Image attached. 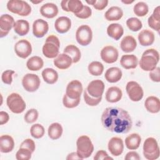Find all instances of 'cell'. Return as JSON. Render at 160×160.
Segmentation results:
<instances>
[{
  "label": "cell",
  "instance_id": "cell-1",
  "mask_svg": "<svg viewBox=\"0 0 160 160\" xmlns=\"http://www.w3.org/2000/svg\"><path fill=\"white\" fill-rule=\"evenodd\" d=\"M101 122L107 130L116 133L125 134L132 128V122L129 114L118 107H108L101 116Z\"/></svg>",
  "mask_w": 160,
  "mask_h": 160
},
{
  "label": "cell",
  "instance_id": "cell-2",
  "mask_svg": "<svg viewBox=\"0 0 160 160\" xmlns=\"http://www.w3.org/2000/svg\"><path fill=\"white\" fill-rule=\"evenodd\" d=\"M159 60V54L154 49H148L142 54L139 61L140 68L146 71H151L156 68Z\"/></svg>",
  "mask_w": 160,
  "mask_h": 160
},
{
  "label": "cell",
  "instance_id": "cell-3",
  "mask_svg": "<svg viewBox=\"0 0 160 160\" xmlns=\"http://www.w3.org/2000/svg\"><path fill=\"white\" fill-rule=\"evenodd\" d=\"M59 48L60 42L58 38L54 35H50L47 37L42 46V53L48 58H54L59 54Z\"/></svg>",
  "mask_w": 160,
  "mask_h": 160
},
{
  "label": "cell",
  "instance_id": "cell-4",
  "mask_svg": "<svg viewBox=\"0 0 160 160\" xmlns=\"http://www.w3.org/2000/svg\"><path fill=\"white\" fill-rule=\"evenodd\" d=\"M77 153L82 159L89 158L94 151V146L91 139L86 135L81 136L76 141Z\"/></svg>",
  "mask_w": 160,
  "mask_h": 160
},
{
  "label": "cell",
  "instance_id": "cell-5",
  "mask_svg": "<svg viewBox=\"0 0 160 160\" xmlns=\"http://www.w3.org/2000/svg\"><path fill=\"white\" fill-rule=\"evenodd\" d=\"M159 148L154 138H147L143 144V155L148 160H155L159 157Z\"/></svg>",
  "mask_w": 160,
  "mask_h": 160
},
{
  "label": "cell",
  "instance_id": "cell-6",
  "mask_svg": "<svg viewBox=\"0 0 160 160\" xmlns=\"http://www.w3.org/2000/svg\"><path fill=\"white\" fill-rule=\"evenodd\" d=\"M8 9L19 16H26L31 12V6L26 1L22 0H10L7 3Z\"/></svg>",
  "mask_w": 160,
  "mask_h": 160
},
{
  "label": "cell",
  "instance_id": "cell-7",
  "mask_svg": "<svg viewBox=\"0 0 160 160\" xmlns=\"http://www.w3.org/2000/svg\"><path fill=\"white\" fill-rule=\"evenodd\" d=\"M6 103L9 109L15 114H20L26 109L24 101L19 94L16 92H12L8 96Z\"/></svg>",
  "mask_w": 160,
  "mask_h": 160
},
{
  "label": "cell",
  "instance_id": "cell-8",
  "mask_svg": "<svg viewBox=\"0 0 160 160\" xmlns=\"http://www.w3.org/2000/svg\"><path fill=\"white\" fill-rule=\"evenodd\" d=\"M92 32L88 25L80 26L76 32V39L81 46H87L92 41Z\"/></svg>",
  "mask_w": 160,
  "mask_h": 160
},
{
  "label": "cell",
  "instance_id": "cell-9",
  "mask_svg": "<svg viewBox=\"0 0 160 160\" xmlns=\"http://www.w3.org/2000/svg\"><path fill=\"white\" fill-rule=\"evenodd\" d=\"M126 90L129 99L132 101H139L143 98V89L136 81H131L128 82L126 86Z\"/></svg>",
  "mask_w": 160,
  "mask_h": 160
},
{
  "label": "cell",
  "instance_id": "cell-10",
  "mask_svg": "<svg viewBox=\"0 0 160 160\" xmlns=\"http://www.w3.org/2000/svg\"><path fill=\"white\" fill-rule=\"evenodd\" d=\"M40 79L38 75L28 73L24 76L22 79V85L24 89L28 92H34L38 89L40 86Z\"/></svg>",
  "mask_w": 160,
  "mask_h": 160
},
{
  "label": "cell",
  "instance_id": "cell-11",
  "mask_svg": "<svg viewBox=\"0 0 160 160\" xmlns=\"http://www.w3.org/2000/svg\"><path fill=\"white\" fill-rule=\"evenodd\" d=\"M14 51L18 57L26 59L32 52L31 44L26 39H21L15 44Z\"/></svg>",
  "mask_w": 160,
  "mask_h": 160
},
{
  "label": "cell",
  "instance_id": "cell-12",
  "mask_svg": "<svg viewBox=\"0 0 160 160\" xmlns=\"http://www.w3.org/2000/svg\"><path fill=\"white\" fill-rule=\"evenodd\" d=\"M82 90L81 82L78 80H73L68 83L66 87V94L71 99H80Z\"/></svg>",
  "mask_w": 160,
  "mask_h": 160
},
{
  "label": "cell",
  "instance_id": "cell-13",
  "mask_svg": "<svg viewBox=\"0 0 160 160\" xmlns=\"http://www.w3.org/2000/svg\"><path fill=\"white\" fill-rule=\"evenodd\" d=\"M118 51L112 46H105L101 51L102 60L108 64L115 62L118 60Z\"/></svg>",
  "mask_w": 160,
  "mask_h": 160
},
{
  "label": "cell",
  "instance_id": "cell-14",
  "mask_svg": "<svg viewBox=\"0 0 160 160\" xmlns=\"http://www.w3.org/2000/svg\"><path fill=\"white\" fill-rule=\"evenodd\" d=\"M14 18L8 14H2L0 17V37L3 38L8 34L9 31L14 27Z\"/></svg>",
  "mask_w": 160,
  "mask_h": 160
},
{
  "label": "cell",
  "instance_id": "cell-15",
  "mask_svg": "<svg viewBox=\"0 0 160 160\" xmlns=\"http://www.w3.org/2000/svg\"><path fill=\"white\" fill-rule=\"evenodd\" d=\"M86 89L89 94L92 97H102L104 90V84L100 79H95L89 83Z\"/></svg>",
  "mask_w": 160,
  "mask_h": 160
},
{
  "label": "cell",
  "instance_id": "cell-16",
  "mask_svg": "<svg viewBox=\"0 0 160 160\" xmlns=\"http://www.w3.org/2000/svg\"><path fill=\"white\" fill-rule=\"evenodd\" d=\"M61 6L64 11L72 12L75 14L82 9L84 5L79 0H62Z\"/></svg>",
  "mask_w": 160,
  "mask_h": 160
},
{
  "label": "cell",
  "instance_id": "cell-17",
  "mask_svg": "<svg viewBox=\"0 0 160 160\" xmlns=\"http://www.w3.org/2000/svg\"><path fill=\"white\" fill-rule=\"evenodd\" d=\"M108 148L112 155L118 156L122 153L124 150L123 141L120 138L113 137L109 141Z\"/></svg>",
  "mask_w": 160,
  "mask_h": 160
},
{
  "label": "cell",
  "instance_id": "cell-18",
  "mask_svg": "<svg viewBox=\"0 0 160 160\" xmlns=\"http://www.w3.org/2000/svg\"><path fill=\"white\" fill-rule=\"evenodd\" d=\"M49 29L48 23L42 19H38L34 21L32 24V33L36 38H42L48 32Z\"/></svg>",
  "mask_w": 160,
  "mask_h": 160
},
{
  "label": "cell",
  "instance_id": "cell-19",
  "mask_svg": "<svg viewBox=\"0 0 160 160\" xmlns=\"http://www.w3.org/2000/svg\"><path fill=\"white\" fill-rule=\"evenodd\" d=\"M71 27V21L66 16H61L58 18L54 23L55 29L61 34L67 32Z\"/></svg>",
  "mask_w": 160,
  "mask_h": 160
},
{
  "label": "cell",
  "instance_id": "cell-20",
  "mask_svg": "<svg viewBox=\"0 0 160 160\" xmlns=\"http://www.w3.org/2000/svg\"><path fill=\"white\" fill-rule=\"evenodd\" d=\"M54 64L59 69H66L69 68L72 63V59L66 54L62 53L57 56L54 59Z\"/></svg>",
  "mask_w": 160,
  "mask_h": 160
},
{
  "label": "cell",
  "instance_id": "cell-21",
  "mask_svg": "<svg viewBox=\"0 0 160 160\" xmlns=\"http://www.w3.org/2000/svg\"><path fill=\"white\" fill-rule=\"evenodd\" d=\"M138 38L141 46H148L153 44L155 36L152 31L149 29H144L139 33Z\"/></svg>",
  "mask_w": 160,
  "mask_h": 160
},
{
  "label": "cell",
  "instance_id": "cell-22",
  "mask_svg": "<svg viewBox=\"0 0 160 160\" xmlns=\"http://www.w3.org/2000/svg\"><path fill=\"white\" fill-rule=\"evenodd\" d=\"M40 13L46 18H53L58 14V8L54 3H46L41 7Z\"/></svg>",
  "mask_w": 160,
  "mask_h": 160
},
{
  "label": "cell",
  "instance_id": "cell-23",
  "mask_svg": "<svg viewBox=\"0 0 160 160\" xmlns=\"http://www.w3.org/2000/svg\"><path fill=\"white\" fill-rule=\"evenodd\" d=\"M122 92L120 88L116 86H112L108 88L106 92V99L108 102L114 103L121 100Z\"/></svg>",
  "mask_w": 160,
  "mask_h": 160
},
{
  "label": "cell",
  "instance_id": "cell-24",
  "mask_svg": "<svg viewBox=\"0 0 160 160\" xmlns=\"http://www.w3.org/2000/svg\"><path fill=\"white\" fill-rule=\"evenodd\" d=\"M122 75V71L119 68L112 67L106 70L104 78L108 82L114 83L118 82L121 79Z\"/></svg>",
  "mask_w": 160,
  "mask_h": 160
},
{
  "label": "cell",
  "instance_id": "cell-25",
  "mask_svg": "<svg viewBox=\"0 0 160 160\" xmlns=\"http://www.w3.org/2000/svg\"><path fill=\"white\" fill-rule=\"evenodd\" d=\"M146 110L151 113H158L160 110L159 99L156 96H151L146 98L144 102Z\"/></svg>",
  "mask_w": 160,
  "mask_h": 160
},
{
  "label": "cell",
  "instance_id": "cell-26",
  "mask_svg": "<svg viewBox=\"0 0 160 160\" xmlns=\"http://www.w3.org/2000/svg\"><path fill=\"white\" fill-rule=\"evenodd\" d=\"M14 147L13 138L9 135H2L0 137V151L3 153H8L12 151Z\"/></svg>",
  "mask_w": 160,
  "mask_h": 160
},
{
  "label": "cell",
  "instance_id": "cell-27",
  "mask_svg": "<svg viewBox=\"0 0 160 160\" xmlns=\"http://www.w3.org/2000/svg\"><path fill=\"white\" fill-rule=\"evenodd\" d=\"M121 49L123 52H130L135 50L137 42L132 36H126L122 38L120 43Z\"/></svg>",
  "mask_w": 160,
  "mask_h": 160
},
{
  "label": "cell",
  "instance_id": "cell-28",
  "mask_svg": "<svg viewBox=\"0 0 160 160\" xmlns=\"http://www.w3.org/2000/svg\"><path fill=\"white\" fill-rule=\"evenodd\" d=\"M120 64L126 69H134L138 66V59L134 54H125L121 57Z\"/></svg>",
  "mask_w": 160,
  "mask_h": 160
},
{
  "label": "cell",
  "instance_id": "cell-29",
  "mask_svg": "<svg viewBox=\"0 0 160 160\" xmlns=\"http://www.w3.org/2000/svg\"><path fill=\"white\" fill-rule=\"evenodd\" d=\"M124 29L122 26L118 23H112L107 28L108 35L116 41L119 40L123 35Z\"/></svg>",
  "mask_w": 160,
  "mask_h": 160
},
{
  "label": "cell",
  "instance_id": "cell-30",
  "mask_svg": "<svg viewBox=\"0 0 160 160\" xmlns=\"http://www.w3.org/2000/svg\"><path fill=\"white\" fill-rule=\"evenodd\" d=\"M141 138L138 133H132L125 139V145L128 149H137L141 144Z\"/></svg>",
  "mask_w": 160,
  "mask_h": 160
},
{
  "label": "cell",
  "instance_id": "cell-31",
  "mask_svg": "<svg viewBox=\"0 0 160 160\" xmlns=\"http://www.w3.org/2000/svg\"><path fill=\"white\" fill-rule=\"evenodd\" d=\"M160 7H156L153 11V13L149 17L148 23L149 26L152 29L159 32L160 29Z\"/></svg>",
  "mask_w": 160,
  "mask_h": 160
},
{
  "label": "cell",
  "instance_id": "cell-32",
  "mask_svg": "<svg viewBox=\"0 0 160 160\" xmlns=\"http://www.w3.org/2000/svg\"><path fill=\"white\" fill-rule=\"evenodd\" d=\"M123 16V11L118 6H112L105 12V18L109 21H118Z\"/></svg>",
  "mask_w": 160,
  "mask_h": 160
},
{
  "label": "cell",
  "instance_id": "cell-33",
  "mask_svg": "<svg viewBox=\"0 0 160 160\" xmlns=\"http://www.w3.org/2000/svg\"><path fill=\"white\" fill-rule=\"evenodd\" d=\"M42 77L46 83L53 84L58 79V74L54 69L48 68L42 71Z\"/></svg>",
  "mask_w": 160,
  "mask_h": 160
},
{
  "label": "cell",
  "instance_id": "cell-34",
  "mask_svg": "<svg viewBox=\"0 0 160 160\" xmlns=\"http://www.w3.org/2000/svg\"><path fill=\"white\" fill-rule=\"evenodd\" d=\"M13 28L16 34L22 36L28 33L29 31V23L26 20L19 19L15 22Z\"/></svg>",
  "mask_w": 160,
  "mask_h": 160
},
{
  "label": "cell",
  "instance_id": "cell-35",
  "mask_svg": "<svg viewBox=\"0 0 160 160\" xmlns=\"http://www.w3.org/2000/svg\"><path fill=\"white\" fill-rule=\"evenodd\" d=\"M64 53L68 54L72 59L73 63H76L79 61L81 56L79 49L73 44L67 46L64 49Z\"/></svg>",
  "mask_w": 160,
  "mask_h": 160
},
{
  "label": "cell",
  "instance_id": "cell-36",
  "mask_svg": "<svg viewBox=\"0 0 160 160\" xmlns=\"http://www.w3.org/2000/svg\"><path fill=\"white\" fill-rule=\"evenodd\" d=\"M63 129L61 124L58 122L52 123L48 128V132L49 137L53 140L60 138L62 134Z\"/></svg>",
  "mask_w": 160,
  "mask_h": 160
},
{
  "label": "cell",
  "instance_id": "cell-37",
  "mask_svg": "<svg viewBox=\"0 0 160 160\" xmlns=\"http://www.w3.org/2000/svg\"><path fill=\"white\" fill-rule=\"evenodd\" d=\"M44 65L43 60L39 56H34L30 58L26 62V66L31 71H36L41 69Z\"/></svg>",
  "mask_w": 160,
  "mask_h": 160
},
{
  "label": "cell",
  "instance_id": "cell-38",
  "mask_svg": "<svg viewBox=\"0 0 160 160\" xmlns=\"http://www.w3.org/2000/svg\"><path fill=\"white\" fill-rule=\"evenodd\" d=\"M88 71L92 76H100L104 71L102 64L99 61H92L88 65Z\"/></svg>",
  "mask_w": 160,
  "mask_h": 160
},
{
  "label": "cell",
  "instance_id": "cell-39",
  "mask_svg": "<svg viewBox=\"0 0 160 160\" xmlns=\"http://www.w3.org/2000/svg\"><path fill=\"white\" fill-rule=\"evenodd\" d=\"M133 11L136 16L142 17L148 13L149 8L147 4L144 2H138L134 5Z\"/></svg>",
  "mask_w": 160,
  "mask_h": 160
},
{
  "label": "cell",
  "instance_id": "cell-40",
  "mask_svg": "<svg viewBox=\"0 0 160 160\" xmlns=\"http://www.w3.org/2000/svg\"><path fill=\"white\" fill-rule=\"evenodd\" d=\"M126 25L131 31L134 32L139 31L142 27V22L137 18H129L126 21Z\"/></svg>",
  "mask_w": 160,
  "mask_h": 160
},
{
  "label": "cell",
  "instance_id": "cell-41",
  "mask_svg": "<svg viewBox=\"0 0 160 160\" xmlns=\"http://www.w3.org/2000/svg\"><path fill=\"white\" fill-rule=\"evenodd\" d=\"M44 127L40 124H34L30 129L31 135L35 139L41 138L44 136Z\"/></svg>",
  "mask_w": 160,
  "mask_h": 160
},
{
  "label": "cell",
  "instance_id": "cell-42",
  "mask_svg": "<svg viewBox=\"0 0 160 160\" xmlns=\"http://www.w3.org/2000/svg\"><path fill=\"white\" fill-rule=\"evenodd\" d=\"M32 151L24 148H19L16 154V158L18 160H29L31 158Z\"/></svg>",
  "mask_w": 160,
  "mask_h": 160
},
{
  "label": "cell",
  "instance_id": "cell-43",
  "mask_svg": "<svg viewBox=\"0 0 160 160\" xmlns=\"http://www.w3.org/2000/svg\"><path fill=\"white\" fill-rule=\"evenodd\" d=\"M83 97H84L85 102L90 106H97L101 102V101L102 99V97L94 98V97H92L91 96H90L89 94V93L88 92L86 89H85V90L84 91Z\"/></svg>",
  "mask_w": 160,
  "mask_h": 160
},
{
  "label": "cell",
  "instance_id": "cell-44",
  "mask_svg": "<svg viewBox=\"0 0 160 160\" xmlns=\"http://www.w3.org/2000/svg\"><path fill=\"white\" fill-rule=\"evenodd\" d=\"M38 111L36 109H30L24 115V120L28 123H33L38 118Z\"/></svg>",
  "mask_w": 160,
  "mask_h": 160
},
{
  "label": "cell",
  "instance_id": "cell-45",
  "mask_svg": "<svg viewBox=\"0 0 160 160\" xmlns=\"http://www.w3.org/2000/svg\"><path fill=\"white\" fill-rule=\"evenodd\" d=\"M80 102V99H71L69 98L66 94L64 95L62 98L63 105L67 108H74L79 105Z\"/></svg>",
  "mask_w": 160,
  "mask_h": 160
},
{
  "label": "cell",
  "instance_id": "cell-46",
  "mask_svg": "<svg viewBox=\"0 0 160 160\" xmlns=\"http://www.w3.org/2000/svg\"><path fill=\"white\" fill-rule=\"evenodd\" d=\"M86 2L92 6L97 10L104 9L108 4V0H86Z\"/></svg>",
  "mask_w": 160,
  "mask_h": 160
},
{
  "label": "cell",
  "instance_id": "cell-47",
  "mask_svg": "<svg viewBox=\"0 0 160 160\" xmlns=\"http://www.w3.org/2000/svg\"><path fill=\"white\" fill-rule=\"evenodd\" d=\"M14 71L13 70L8 69L4 71L1 75L2 81L6 84H11L12 82V75L14 74Z\"/></svg>",
  "mask_w": 160,
  "mask_h": 160
},
{
  "label": "cell",
  "instance_id": "cell-48",
  "mask_svg": "<svg viewBox=\"0 0 160 160\" xmlns=\"http://www.w3.org/2000/svg\"><path fill=\"white\" fill-rule=\"evenodd\" d=\"M92 14V10L91 9L86 5H84L82 9L77 14H75L74 15L80 18V19H87L89 18Z\"/></svg>",
  "mask_w": 160,
  "mask_h": 160
},
{
  "label": "cell",
  "instance_id": "cell-49",
  "mask_svg": "<svg viewBox=\"0 0 160 160\" xmlns=\"http://www.w3.org/2000/svg\"><path fill=\"white\" fill-rule=\"evenodd\" d=\"M20 148H27V149H29L30 151H31L32 152H33L35 150L36 146H35V143L32 139L28 138L22 142V143L20 145Z\"/></svg>",
  "mask_w": 160,
  "mask_h": 160
},
{
  "label": "cell",
  "instance_id": "cell-50",
  "mask_svg": "<svg viewBox=\"0 0 160 160\" xmlns=\"http://www.w3.org/2000/svg\"><path fill=\"white\" fill-rule=\"evenodd\" d=\"M149 76L152 81L159 82L160 81V68L156 67L154 69L150 71Z\"/></svg>",
  "mask_w": 160,
  "mask_h": 160
},
{
  "label": "cell",
  "instance_id": "cell-51",
  "mask_svg": "<svg viewBox=\"0 0 160 160\" xmlns=\"http://www.w3.org/2000/svg\"><path fill=\"white\" fill-rule=\"evenodd\" d=\"M94 160H102V159H113L111 157L109 156L108 153L104 150L98 151L94 157Z\"/></svg>",
  "mask_w": 160,
  "mask_h": 160
},
{
  "label": "cell",
  "instance_id": "cell-52",
  "mask_svg": "<svg viewBox=\"0 0 160 160\" xmlns=\"http://www.w3.org/2000/svg\"><path fill=\"white\" fill-rule=\"evenodd\" d=\"M124 159L126 160H139L140 156L136 151H130L126 154Z\"/></svg>",
  "mask_w": 160,
  "mask_h": 160
},
{
  "label": "cell",
  "instance_id": "cell-53",
  "mask_svg": "<svg viewBox=\"0 0 160 160\" xmlns=\"http://www.w3.org/2000/svg\"><path fill=\"white\" fill-rule=\"evenodd\" d=\"M9 119V116L8 112L1 111L0 112V124L3 125L8 122Z\"/></svg>",
  "mask_w": 160,
  "mask_h": 160
},
{
  "label": "cell",
  "instance_id": "cell-54",
  "mask_svg": "<svg viewBox=\"0 0 160 160\" xmlns=\"http://www.w3.org/2000/svg\"><path fill=\"white\" fill-rule=\"evenodd\" d=\"M66 159H81V158L79 156L77 152H73L69 154L66 158Z\"/></svg>",
  "mask_w": 160,
  "mask_h": 160
},
{
  "label": "cell",
  "instance_id": "cell-55",
  "mask_svg": "<svg viewBox=\"0 0 160 160\" xmlns=\"http://www.w3.org/2000/svg\"><path fill=\"white\" fill-rule=\"evenodd\" d=\"M121 1H122V2L126 4H129L132 3L134 2V1H123V0H122Z\"/></svg>",
  "mask_w": 160,
  "mask_h": 160
},
{
  "label": "cell",
  "instance_id": "cell-56",
  "mask_svg": "<svg viewBox=\"0 0 160 160\" xmlns=\"http://www.w3.org/2000/svg\"><path fill=\"white\" fill-rule=\"evenodd\" d=\"M42 1H32L31 2L33 3V4H38V3H40V2H41Z\"/></svg>",
  "mask_w": 160,
  "mask_h": 160
}]
</instances>
